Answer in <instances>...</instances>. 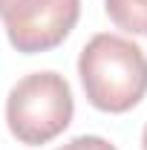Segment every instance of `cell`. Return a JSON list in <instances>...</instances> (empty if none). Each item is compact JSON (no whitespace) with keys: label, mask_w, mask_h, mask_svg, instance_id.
I'll list each match as a JSON object with an SVG mask.
<instances>
[{"label":"cell","mask_w":147,"mask_h":150,"mask_svg":"<svg viewBox=\"0 0 147 150\" xmlns=\"http://www.w3.org/2000/svg\"><path fill=\"white\" fill-rule=\"evenodd\" d=\"M75 98L61 72L23 75L6 95V127L20 144L40 147L58 139L72 124Z\"/></svg>","instance_id":"2"},{"label":"cell","mask_w":147,"mask_h":150,"mask_svg":"<svg viewBox=\"0 0 147 150\" xmlns=\"http://www.w3.org/2000/svg\"><path fill=\"white\" fill-rule=\"evenodd\" d=\"M15 3H18V0H0V18H3V15H6V12H9Z\"/></svg>","instance_id":"6"},{"label":"cell","mask_w":147,"mask_h":150,"mask_svg":"<svg viewBox=\"0 0 147 150\" xmlns=\"http://www.w3.org/2000/svg\"><path fill=\"white\" fill-rule=\"evenodd\" d=\"M55 150H118V147L110 144L107 139H101V136H75V139H69L66 144H61Z\"/></svg>","instance_id":"5"},{"label":"cell","mask_w":147,"mask_h":150,"mask_svg":"<svg viewBox=\"0 0 147 150\" xmlns=\"http://www.w3.org/2000/svg\"><path fill=\"white\" fill-rule=\"evenodd\" d=\"M107 18L130 35H147V0H104Z\"/></svg>","instance_id":"4"},{"label":"cell","mask_w":147,"mask_h":150,"mask_svg":"<svg viewBox=\"0 0 147 150\" xmlns=\"http://www.w3.org/2000/svg\"><path fill=\"white\" fill-rule=\"evenodd\" d=\"M84 95L101 112H130L147 95V55L130 38L98 32L78 55Z\"/></svg>","instance_id":"1"},{"label":"cell","mask_w":147,"mask_h":150,"mask_svg":"<svg viewBox=\"0 0 147 150\" xmlns=\"http://www.w3.org/2000/svg\"><path fill=\"white\" fill-rule=\"evenodd\" d=\"M141 150H147V124H144V130H141Z\"/></svg>","instance_id":"7"},{"label":"cell","mask_w":147,"mask_h":150,"mask_svg":"<svg viewBox=\"0 0 147 150\" xmlns=\"http://www.w3.org/2000/svg\"><path fill=\"white\" fill-rule=\"evenodd\" d=\"M81 18V0H18L6 15V38L23 55L61 46Z\"/></svg>","instance_id":"3"}]
</instances>
